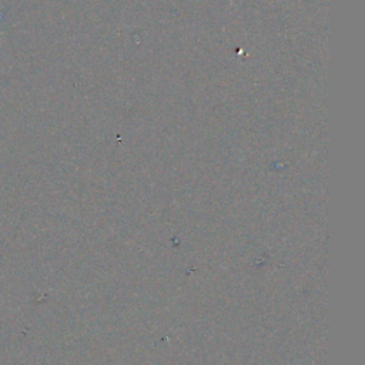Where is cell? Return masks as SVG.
Here are the masks:
<instances>
[{"instance_id": "obj_1", "label": "cell", "mask_w": 365, "mask_h": 365, "mask_svg": "<svg viewBox=\"0 0 365 365\" xmlns=\"http://www.w3.org/2000/svg\"><path fill=\"white\" fill-rule=\"evenodd\" d=\"M6 20V13L4 11H0V23H3Z\"/></svg>"}]
</instances>
